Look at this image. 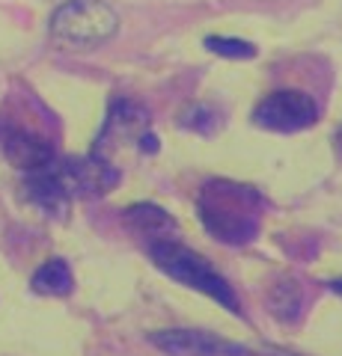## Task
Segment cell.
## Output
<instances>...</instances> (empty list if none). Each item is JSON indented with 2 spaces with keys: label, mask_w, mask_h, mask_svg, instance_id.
<instances>
[{
  "label": "cell",
  "mask_w": 342,
  "mask_h": 356,
  "mask_svg": "<svg viewBox=\"0 0 342 356\" xmlns=\"http://www.w3.org/2000/svg\"><path fill=\"white\" fill-rule=\"evenodd\" d=\"M125 220L137 232H146V235H152V238H167L176 232V220L164 208L152 205V202H137V205L125 208Z\"/></svg>",
  "instance_id": "10"
},
{
  "label": "cell",
  "mask_w": 342,
  "mask_h": 356,
  "mask_svg": "<svg viewBox=\"0 0 342 356\" xmlns=\"http://www.w3.org/2000/svg\"><path fill=\"white\" fill-rule=\"evenodd\" d=\"M196 211L212 238L224 243H250L259 232L262 196L247 184L212 178L196 199Z\"/></svg>",
  "instance_id": "1"
},
{
  "label": "cell",
  "mask_w": 342,
  "mask_h": 356,
  "mask_svg": "<svg viewBox=\"0 0 342 356\" xmlns=\"http://www.w3.org/2000/svg\"><path fill=\"white\" fill-rule=\"evenodd\" d=\"M30 288H33L36 294H45V297H65V294H72L75 280H72L69 264H65L63 259L45 261L36 273H33Z\"/></svg>",
  "instance_id": "9"
},
{
  "label": "cell",
  "mask_w": 342,
  "mask_h": 356,
  "mask_svg": "<svg viewBox=\"0 0 342 356\" xmlns=\"http://www.w3.org/2000/svg\"><path fill=\"white\" fill-rule=\"evenodd\" d=\"M330 291H336V294L342 297V280H334V282H330Z\"/></svg>",
  "instance_id": "15"
},
{
  "label": "cell",
  "mask_w": 342,
  "mask_h": 356,
  "mask_svg": "<svg viewBox=\"0 0 342 356\" xmlns=\"http://www.w3.org/2000/svg\"><path fill=\"white\" fill-rule=\"evenodd\" d=\"M149 341L167 356H256L238 341H226L205 330H158L152 332Z\"/></svg>",
  "instance_id": "6"
},
{
  "label": "cell",
  "mask_w": 342,
  "mask_h": 356,
  "mask_svg": "<svg viewBox=\"0 0 342 356\" xmlns=\"http://www.w3.org/2000/svg\"><path fill=\"white\" fill-rule=\"evenodd\" d=\"M116 143H134L143 152H155L158 149V140L149 134V113L134 102H125V98H116L107 110V122L102 134L95 140V149H104V146H116Z\"/></svg>",
  "instance_id": "5"
},
{
  "label": "cell",
  "mask_w": 342,
  "mask_h": 356,
  "mask_svg": "<svg viewBox=\"0 0 342 356\" xmlns=\"http://www.w3.org/2000/svg\"><path fill=\"white\" fill-rule=\"evenodd\" d=\"M318 107L306 92L297 89H280L271 92L268 98H262L253 110V122L265 131H277V134H292L316 125Z\"/></svg>",
  "instance_id": "4"
},
{
  "label": "cell",
  "mask_w": 342,
  "mask_h": 356,
  "mask_svg": "<svg viewBox=\"0 0 342 356\" xmlns=\"http://www.w3.org/2000/svg\"><path fill=\"white\" fill-rule=\"evenodd\" d=\"M0 152H3V158L9 163L24 172L48 170V166L60 161L48 140H42L39 134H30L24 128H13V125L0 128Z\"/></svg>",
  "instance_id": "7"
},
{
  "label": "cell",
  "mask_w": 342,
  "mask_h": 356,
  "mask_svg": "<svg viewBox=\"0 0 342 356\" xmlns=\"http://www.w3.org/2000/svg\"><path fill=\"white\" fill-rule=\"evenodd\" d=\"M149 259L155 261L158 270H164L170 280L194 288V291H200L205 297H212L215 303L229 309L233 315H241L235 288L217 273L215 264H208L203 255H196L191 247H185L179 241H170V238H152L149 241Z\"/></svg>",
  "instance_id": "3"
},
{
  "label": "cell",
  "mask_w": 342,
  "mask_h": 356,
  "mask_svg": "<svg viewBox=\"0 0 342 356\" xmlns=\"http://www.w3.org/2000/svg\"><path fill=\"white\" fill-rule=\"evenodd\" d=\"M119 30V15L107 0H65L54 9L48 21V36L54 48L84 54L110 42Z\"/></svg>",
  "instance_id": "2"
},
{
  "label": "cell",
  "mask_w": 342,
  "mask_h": 356,
  "mask_svg": "<svg viewBox=\"0 0 342 356\" xmlns=\"http://www.w3.org/2000/svg\"><path fill=\"white\" fill-rule=\"evenodd\" d=\"M203 44L224 60H247V57L256 54V44H250L244 39H235V36H205Z\"/></svg>",
  "instance_id": "12"
},
{
  "label": "cell",
  "mask_w": 342,
  "mask_h": 356,
  "mask_svg": "<svg viewBox=\"0 0 342 356\" xmlns=\"http://www.w3.org/2000/svg\"><path fill=\"white\" fill-rule=\"evenodd\" d=\"M24 191L30 196V202H36L39 208L51 211V214H63L65 205H69V187H65L63 175H60V161L48 166V170H39V172H27L24 178Z\"/></svg>",
  "instance_id": "8"
},
{
  "label": "cell",
  "mask_w": 342,
  "mask_h": 356,
  "mask_svg": "<svg viewBox=\"0 0 342 356\" xmlns=\"http://www.w3.org/2000/svg\"><path fill=\"white\" fill-rule=\"evenodd\" d=\"M268 309L283 321H297V315H301V309H304L301 285L292 280H280L268 294Z\"/></svg>",
  "instance_id": "11"
},
{
  "label": "cell",
  "mask_w": 342,
  "mask_h": 356,
  "mask_svg": "<svg viewBox=\"0 0 342 356\" xmlns=\"http://www.w3.org/2000/svg\"><path fill=\"white\" fill-rule=\"evenodd\" d=\"M179 122L185 128L196 131V134H215L220 128V113L215 107H208V104H194V107L185 110Z\"/></svg>",
  "instance_id": "13"
},
{
  "label": "cell",
  "mask_w": 342,
  "mask_h": 356,
  "mask_svg": "<svg viewBox=\"0 0 342 356\" xmlns=\"http://www.w3.org/2000/svg\"><path fill=\"white\" fill-rule=\"evenodd\" d=\"M334 149H336V154L342 158V128L336 131V137H334Z\"/></svg>",
  "instance_id": "14"
}]
</instances>
